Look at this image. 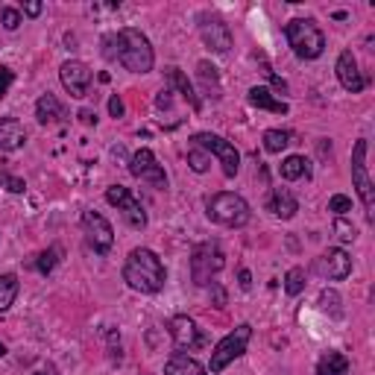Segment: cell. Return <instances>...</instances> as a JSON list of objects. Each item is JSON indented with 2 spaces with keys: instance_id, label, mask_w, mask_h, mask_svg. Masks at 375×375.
I'll return each mask as SVG.
<instances>
[{
  "instance_id": "cell-1",
  "label": "cell",
  "mask_w": 375,
  "mask_h": 375,
  "mask_svg": "<svg viewBox=\"0 0 375 375\" xmlns=\"http://www.w3.org/2000/svg\"><path fill=\"white\" fill-rule=\"evenodd\" d=\"M123 282L138 290V293H158L168 282V270L162 258H158L153 250L147 247H138L126 255V264H123Z\"/></svg>"
},
{
  "instance_id": "cell-2",
  "label": "cell",
  "mask_w": 375,
  "mask_h": 375,
  "mask_svg": "<svg viewBox=\"0 0 375 375\" xmlns=\"http://www.w3.org/2000/svg\"><path fill=\"white\" fill-rule=\"evenodd\" d=\"M118 62L132 71V73H150L155 65V53L150 38L135 30V26H126V30L118 33Z\"/></svg>"
},
{
  "instance_id": "cell-3",
  "label": "cell",
  "mask_w": 375,
  "mask_h": 375,
  "mask_svg": "<svg viewBox=\"0 0 375 375\" xmlns=\"http://www.w3.org/2000/svg\"><path fill=\"white\" fill-rule=\"evenodd\" d=\"M284 38L299 59H317L326 50V36L311 18H293L284 24Z\"/></svg>"
},
{
  "instance_id": "cell-4",
  "label": "cell",
  "mask_w": 375,
  "mask_h": 375,
  "mask_svg": "<svg viewBox=\"0 0 375 375\" xmlns=\"http://www.w3.org/2000/svg\"><path fill=\"white\" fill-rule=\"evenodd\" d=\"M205 214H208L211 223H220V226H229V229H240V226L250 223V202L240 194L220 191V194L208 197Z\"/></svg>"
},
{
  "instance_id": "cell-5",
  "label": "cell",
  "mask_w": 375,
  "mask_h": 375,
  "mask_svg": "<svg viewBox=\"0 0 375 375\" xmlns=\"http://www.w3.org/2000/svg\"><path fill=\"white\" fill-rule=\"evenodd\" d=\"M223 267H226V255H223L217 240H202V244L194 247V252H191V279H194V284H200V287L214 284V276H217Z\"/></svg>"
},
{
  "instance_id": "cell-6",
  "label": "cell",
  "mask_w": 375,
  "mask_h": 375,
  "mask_svg": "<svg viewBox=\"0 0 375 375\" xmlns=\"http://www.w3.org/2000/svg\"><path fill=\"white\" fill-rule=\"evenodd\" d=\"M250 337H252V326L250 323H240L235 332H229L217 346H214V352H211V364H208V369L211 372H223L232 361H237L240 355L247 352V343H250Z\"/></svg>"
},
{
  "instance_id": "cell-7",
  "label": "cell",
  "mask_w": 375,
  "mask_h": 375,
  "mask_svg": "<svg viewBox=\"0 0 375 375\" xmlns=\"http://www.w3.org/2000/svg\"><path fill=\"white\" fill-rule=\"evenodd\" d=\"M191 141H194V147H202L208 155L217 158L226 179H235V176H237V170H240V153L235 150L232 141H226V138H220V135H211V132H197Z\"/></svg>"
},
{
  "instance_id": "cell-8",
  "label": "cell",
  "mask_w": 375,
  "mask_h": 375,
  "mask_svg": "<svg viewBox=\"0 0 375 375\" xmlns=\"http://www.w3.org/2000/svg\"><path fill=\"white\" fill-rule=\"evenodd\" d=\"M352 185L366 208V217L372 220L375 217V191H372V179L366 173V138L355 141V147H352Z\"/></svg>"
},
{
  "instance_id": "cell-9",
  "label": "cell",
  "mask_w": 375,
  "mask_h": 375,
  "mask_svg": "<svg viewBox=\"0 0 375 375\" xmlns=\"http://www.w3.org/2000/svg\"><path fill=\"white\" fill-rule=\"evenodd\" d=\"M129 170H132V176H135V179H141V182H147L150 188H155V191H165V188H168V173H165V168L158 165V158H155L153 150H147V147H141L135 155H132Z\"/></svg>"
},
{
  "instance_id": "cell-10",
  "label": "cell",
  "mask_w": 375,
  "mask_h": 375,
  "mask_svg": "<svg viewBox=\"0 0 375 375\" xmlns=\"http://www.w3.org/2000/svg\"><path fill=\"white\" fill-rule=\"evenodd\" d=\"M83 232H86V240L88 247L97 252V255H106L115 244V229L112 223L103 217L97 211H83Z\"/></svg>"
},
{
  "instance_id": "cell-11",
  "label": "cell",
  "mask_w": 375,
  "mask_h": 375,
  "mask_svg": "<svg viewBox=\"0 0 375 375\" xmlns=\"http://www.w3.org/2000/svg\"><path fill=\"white\" fill-rule=\"evenodd\" d=\"M200 36L205 41V47L211 53H229L232 47V30H229V24L220 18V15H214V12H200Z\"/></svg>"
},
{
  "instance_id": "cell-12",
  "label": "cell",
  "mask_w": 375,
  "mask_h": 375,
  "mask_svg": "<svg viewBox=\"0 0 375 375\" xmlns=\"http://www.w3.org/2000/svg\"><path fill=\"white\" fill-rule=\"evenodd\" d=\"M106 200H109V205H115L123 220L132 226V229H144L147 226V214H144V205L135 200V194L129 191V188L123 185H112L109 191H106Z\"/></svg>"
},
{
  "instance_id": "cell-13",
  "label": "cell",
  "mask_w": 375,
  "mask_h": 375,
  "mask_svg": "<svg viewBox=\"0 0 375 375\" xmlns=\"http://www.w3.org/2000/svg\"><path fill=\"white\" fill-rule=\"evenodd\" d=\"M59 79H62L65 91H68L71 97H76V100H79V97H86V94H88L94 73H91V68H88L86 62H79V59H68V62L59 68Z\"/></svg>"
},
{
  "instance_id": "cell-14",
  "label": "cell",
  "mask_w": 375,
  "mask_h": 375,
  "mask_svg": "<svg viewBox=\"0 0 375 375\" xmlns=\"http://www.w3.org/2000/svg\"><path fill=\"white\" fill-rule=\"evenodd\" d=\"M334 71H337V79H340V86H343L346 91H352V94L364 91L366 79H364L361 68H358V59H355V53H352V50H343V53H340Z\"/></svg>"
},
{
  "instance_id": "cell-15",
  "label": "cell",
  "mask_w": 375,
  "mask_h": 375,
  "mask_svg": "<svg viewBox=\"0 0 375 375\" xmlns=\"http://www.w3.org/2000/svg\"><path fill=\"white\" fill-rule=\"evenodd\" d=\"M317 270L323 273L326 279H332V282H343L346 276L352 273V258L346 255L343 250H326L323 255H319V261H317Z\"/></svg>"
},
{
  "instance_id": "cell-16",
  "label": "cell",
  "mask_w": 375,
  "mask_h": 375,
  "mask_svg": "<svg viewBox=\"0 0 375 375\" xmlns=\"http://www.w3.org/2000/svg\"><path fill=\"white\" fill-rule=\"evenodd\" d=\"M168 332H170V337H173V343H176V349L179 352H185V349H194V346H200L205 337L200 334V329H197V323L191 317H173L170 319V326H168Z\"/></svg>"
},
{
  "instance_id": "cell-17",
  "label": "cell",
  "mask_w": 375,
  "mask_h": 375,
  "mask_svg": "<svg viewBox=\"0 0 375 375\" xmlns=\"http://www.w3.org/2000/svg\"><path fill=\"white\" fill-rule=\"evenodd\" d=\"M26 144V129L18 118H0V150L15 153Z\"/></svg>"
},
{
  "instance_id": "cell-18",
  "label": "cell",
  "mask_w": 375,
  "mask_h": 375,
  "mask_svg": "<svg viewBox=\"0 0 375 375\" xmlns=\"http://www.w3.org/2000/svg\"><path fill=\"white\" fill-rule=\"evenodd\" d=\"M36 118H38V123L50 126V123H62V120H68V112H65V106L59 103V97L47 91V94H41L38 103H36Z\"/></svg>"
},
{
  "instance_id": "cell-19",
  "label": "cell",
  "mask_w": 375,
  "mask_h": 375,
  "mask_svg": "<svg viewBox=\"0 0 375 375\" xmlns=\"http://www.w3.org/2000/svg\"><path fill=\"white\" fill-rule=\"evenodd\" d=\"M165 76H168V86H170V88H176V91L188 100V106H191L194 112H200V109H202V103H200V97H197L194 86H191V79H188L179 68H168V71H165Z\"/></svg>"
},
{
  "instance_id": "cell-20",
  "label": "cell",
  "mask_w": 375,
  "mask_h": 375,
  "mask_svg": "<svg viewBox=\"0 0 375 375\" xmlns=\"http://www.w3.org/2000/svg\"><path fill=\"white\" fill-rule=\"evenodd\" d=\"M247 100L255 106V109H267V112H273V115H287V103H284V100H276V97L270 94V88H264V86L250 88Z\"/></svg>"
},
{
  "instance_id": "cell-21",
  "label": "cell",
  "mask_w": 375,
  "mask_h": 375,
  "mask_svg": "<svg viewBox=\"0 0 375 375\" xmlns=\"http://www.w3.org/2000/svg\"><path fill=\"white\" fill-rule=\"evenodd\" d=\"M165 375H205V366L191 358V355H185V352H176L170 355V361L165 364Z\"/></svg>"
},
{
  "instance_id": "cell-22",
  "label": "cell",
  "mask_w": 375,
  "mask_h": 375,
  "mask_svg": "<svg viewBox=\"0 0 375 375\" xmlns=\"http://www.w3.org/2000/svg\"><path fill=\"white\" fill-rule=\"evenodd\" d=\"M270 211L276 214V217H282V220H290L293 214L299 211V202H297V197L290 194V188H276L273 200H270Z\"/></svg>"
},
{
  "instance_id": "cell-23",
  "label": "cell",
  "mask_w": 375,
  "mask_h": 375,
  "mask_svg": "<svg viewBox=\"0 0 375 375\" xmlns=\"http://www.w3.org/2000/svg\"><path fill=\"white\" fill-rule=\"evenodd\" d=\"M317 375H349V358H346L343 352L329 349L317 364Z\"/></svg>"
},
{
  "instance_id": "cell-24",
  "label": "cell",
  "mask_w": 375,
  "mask_h": 375,
  "mask_svg": "<svg viewBox=\"0 0 375 375\" xmlns=\"http://www.w3.org/2000/svg\"><path fill=\"white\" fill-rule=\"evenodd\" d=\"M18 287H21V282H18L15 273H4V276H0V314L9 311V308L15 305Z\"/></svg>"
},
{
  "instance_id": "cell-25",
  "label": "cell",
  "mask_w": 375,
  "mask_h": 375,
  "mask_svg": "<svg viewBox=\"0 0 375 375\" xmlns=\"http://www.w3.org/2000/svg\"><path fill=\"white\" fill-rule=\"evenodd\" d=\"M279 173H282V179H287V182H297V179L308 176L311 168H308V162H305L302 155H287L284 162H282V168H279Z\"/></svg>"
},
{
  "instance_id": "cell-26",
  "label": "cell",
  "mask_w": 375,
  "mask_h": 375,
  "mask_svg": "<svg viewBox=\"0 0 375 375\" xmlns=\"http://www.w3.org/2000/svg\"><path fill=\"white\" fill-rule=\"evenodd\" d=\"M290 144H293V135L284 132V129H267L264 132V150L267 153H282Z\"/></svg>"
},
{
  "instance_id": "cell-27",
  "label": "cell",
  "mask_w": 375,
  "mask_h": 375,
  "mask_svg": "<svg viewBox=\"0 0 375 375\" xmlns=\"http://www.w3.org/2000/svg\"><path fill=\"white\" fill-rule=\"evenodd\" d=\"M59 255H62L59 247H50L47 252H41V255L33 261V267H36V270H38L41 276H50V273H53V267L59 264Z\"/></svg>"
},
{
  "instance_id": "cell-28",
  "label": "cell",
  "mask_w": 375,
  "mask_h": 375,
  "mask_svg": "<svg viewBox=\"0 0 375 375\" xmlns=\"http://www.w3.org/2000/svg\"><path fill=\"white\" fill-rule=\"evenodd\" d=\"M284 290H287V297H299V293L305 290V270H302V267H293V270H287Z\"/></svg>"
},
{
  "instance_id": "cell-29",
  "label": "cell",
  "mask_w": 375,
  "mask_h": 375,
  "mask_svg": "<svg viewBox=\"0 0 375 375\" xmlns=\"http://www.w3.org/2000/svg\"><path fill=\"white\" fill-rule=\"evenodd\" d=\"M188 165H191V170H197V173H205L211 168V155L202 147H191L188 150Z\"/></svg>"
},
{
  "instance_id": "cell-30",
  "label": "cell",
  "mask_w": 375,
  "mask_h": 375,
  "mask_svg": "<svg viewBox=\"0 0 375 375\" xmlns=\"http://www.w3.org/2000/svg\"><path fill=\"white\" fill-rule=\"evenodd\" d=\"M197 71H200V79L205 83V88H214V97L220 100V86H217V68H214L211 62H200V65H197Z\"/></svg>"
},
{
  "instance_id": "cell-31",
  "label": "cell",
  "mask_w": 375,
  "mask_h": 375,
  "mask_svg": "<svg viewBox=\"0 0 375 375\" xmlns=\"http://www.w3.org/2000/svg\"><path fill=\"white\" fill-rule=\"evenodd\" d=\"M319 308L329 311L332 317H340V297L334 290H323V293H319Z\"/></svg>"
},
{
  "instance_id": "cell-32",
  "label": "cell",
  "mask_w": 375,
  "mask_h": 375,
  "mask_svg": "<svg viewBox=\"0 0 375 375\" xmlns=\"http://www.w3.org/2000/svg\"><path fill=\"white\" fill-rule=\"evenodd\" d=\"M0 188H6L9 194H24V191H26L24 179H18V176H12V173H6V170H0Z\"/></svg>"
},
{
  "instance_id": "cell-33",
  "label": "cell",
  "mask_w": 375,
  "mask_h": 375,
  "mask_svg": "<svg viewBox=\"0 0 375 375\" xmlns=\"http://www.w3.org/2000/svg\"><path fill=\"white\" fill-rule=\"evenodd\" d=\"M0 24H4V30H18V26H21V12L15 6H4V9H0Z\"/></svg>"
},
{
  "instance_id": "cell-34",
  "label": "cell",
  "mask_w": 375,
  "mask_h": 375,
  "mask_svg": "<svg viewBox=\"0 0 375 375\" xmlns=\"http://www.w3.org/2000/svg\"><path fill=\"white\" fill-rule=\"evenodd\" d=\"M334 235L340 237V240H346V244H349V240H355L358 237V232H355V226L346 220V217H337L334 220Z\"/></svg>"
},
{
  "instance_id": "cell-35",
  "label": "cell",
  "mask_w": 375,
  "mask_h": 375,
  "mask_svg": "<svg viewBox=\"0 0 375 375\" xmlns=\"http://www.w3.org/2000/svg\"><path fill=\"white\" fill-rule=\"evenodd\" d=\"M329 211H334L337 217H343L346 211H352V200H349V197H343V194H334V197L329 200Z\"/></svg>"
},
{
  "instance_id": "cell-36",
  "label": "cell",
  "mask_w": 375,
  "mask_h": 375,
  "mask_svg": "<svg viewBox=\"0 0 375 375\" xmlns=\"http://www.w3.org/2000/svg\"><path fill=\"white\" fill-rule=\"evenodd\" d=\"M12 83H15V71H12V68H4V65H0V100H4V97L9 94Z\"/></svg>"
},
{
  "instance_id": "cell-37",
  "label": "cell",
  "mask_w": 375,
  "mask_h": 375,
  "mask_svg": "<svg viewBox=\"0 0 375 375\" xmlns=\"http://www.w3.org/2000/svg\"><path fill=\"white\" fill-rule=\"evenodd\" d=\"M261 68H264V73L270 76V83H273V86H276L279 91H287V83H284L282 76H276V73H273V68H270V65H267V62H261Z\"/></svg>"
},
{
  "instance_id": "cell-38",
  "label": "cell",
  "mask_w": 375,
  "mask_h": 375,
  "mask_svg": "<svg viewBox=\"0 0 375 375\" xmlns=\"http://www.w3.org/2000/svg\"><path fill=\"white\" fill-rule=\"evenodd\" d=\"M109 115H112V118H123V100H120L118 94L109 97Z\"/></svg>"
},
{
  "instance_id": "cell-39",
  "label": "cell",
  "mask_w": 375,
  "mask_h": 375,
  "mask_svg": "<svg viewBox=\"0 0 375 375\" xmlns=\"http://www.w3.org/2000/svg\"><path fill=\"white\" fill-rule=\"evenodd\" d=\"M211 290H214V308H226V293H223V287L211 284Z\"/></svg>"
},
{
  "instance_id": "cell-40",
  "label": "cell",
  "mask_w": 375,
  "mask_h": 375,
  "mask_svg": "<svg viewBox=\"0 0 375 375\" xmlns=\"http://www.w3.org/2000/svg\"><path fill=\"white\" fill-rule=\"evenodd\" d=\"M41 9H44V6L38 4V0H30V4H24V12L30 15V18H38V15H41Z\"/></svg>"
},
{
  "instance_id": "cell-41",
  "label": "cell",
  "mask_w": 375,
  "mask_h": 375,
  "mask_svg": "<svg viewBox=\"0 0 375 375\" xmlns=\"http://www.w3.org/2000/svg\"><path fill=\"white\" fill-rule=\"evenodd\" d=\"M237 279H240V287H244V290H250V287H252V276H250V270H240V273H237Z\"/></svg>"
},
{
  "instance_id": "cell-42",
  "label": "cell",
  "mask_w": 375,
  "mask_h": 375,
  "mask_svg": "<svg viewBox=\"0 0 375 375\" xmlns=\"http://www.w3.org/2000/svg\"><path fill=\"white\" fill-rule=\"evenodd\" d=\"M79 118H83V123H97V118H94V112H88V109H83V112H79Z\"/></svg>"
},
{
  "instance_id": "cell-43",
  "label": "cell",
  "mask_w": 375,
  "mask_h": 375,
  "mask_svg": "<svg viewBox=\"0 0 375 375\" xmlns=\"http://www.w3.org/2000/svg\"><path fill=\"white\" fill-rule=\"evenodd\" d=\"M33 375H59V372H56V366H53V364H47L44 369H38V372H33Z\"/></svg>"
},
{
  "instance_id": "cell-44",
  "label": "cell",
  "mask_w": 375,
  "mask_h": 375,
  "mask_svg": "<svg viewBox=\"0 0 375 375\" xmlns=\"http://www.w3.org/2000/svg\"><path fill=\"white\" fill-rule=\"evenodd\" d=\"M4 355H6V346H4V343H0V358H4Z\"/></svg>"
}]
</instances>
